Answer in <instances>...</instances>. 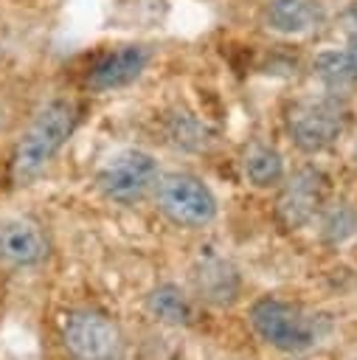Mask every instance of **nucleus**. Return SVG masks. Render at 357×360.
I'll list each match as a JSON object with an SVG mask.
<instances>
[{
	"label": "nucleus",
	"instance_id": "obj_1",
	"mask_svg": "<svg viewBox=\"0 0 357 360\" xmlns=\"http://www.w3.org/2000/svg\"><path fill=\"white\" fill-rule=\"evenodd\" d=\"M247 323L267 349L287 357L309 354L335 335V321L326 312L278 295H259L250 301Z\"/></svg>",
	"mask_w": 357,
	"mask_h": 360
},
{
	"label": "nucleus",
	"instance_id": "obj_2",
	"mask_svg": "<svg viewBox=\"0 0 357 360\" xmlns=\"http://www.w3.org/2000/svg\"><path fill=\"white\" fill-rule=\"evenodd\" d=\"M79 121H82V110L73 98L59 96L42 104L14 143V152L8 160L11 183L14 186L34 183L56 160L65 143L73 138Z\"/></svg>",
	"mask_w": 357,
	"mask_h": 360
},
{
	"label": "nucleus",
	"instance_id": "obj_3",
	"mask_svg": "<svg viewBox=\"0 0 357 360\" xmlns=\"http://www.w3.org/2000/svg\"><path fill=\"white\" fill-rule=\"evenodd\" d=\"M152 202L157 214L180 231H202L219 214V200L214 188L194 172H166L160 174Z\"/></svg>",
	"mask_w": 357,
	"mask_h": 360
},
{
	"label": "nucleus",
	"instance_id": "obj_4",
	"mask_svg": "<svg viewBox=\"0 0 357 360\" xmlns=\"http://www.w3.org/2000/svg\"><path fill=\"white\" fill-rule=\"evenodd\" d=\"M59 343L67 360H124L126 338L121 323L96 307L70 309L59 326Z\"/></svg>",
	"mask_w": 357,
	"mask_h": 360
},
{
	"label": "nucleus",
	"instance_id": "obj_5",
	"mask_svg": "<svg viewBox=\"0 0 357 360\" xmlns=\"http://www.w3.org/2000/svg\"><path fill=\"white\" fill-rule=\"evenodd\" d=\"M346 124H349L346 98L329 93L292 101L284 115L287 135L295 143V149L304 155H320L329 146H335L346 132Z\"/></svg>",
	"mask_w": 357,
	"mask_h": 360
},
{
	"label": "nucleus",
	"instance_id": "obj_6",
	"mask_svg": "<svg viewBox=\"0 0 357 360\" xmlns=\"http://www.w3.org/2000/svg\"><path fill=\"white\" fill-rule=\"evenodd\" d=\"M160 163L152 152L126 146L110 155L98 172H96V188L104 200L118 205H135L146 197H152L157 180H160Z\"/></svg>",
	"mask_w": 357,
	"mask_h": 360
},
{
	"label": "nucleus",
	"instance_id": "obj_7",
	"mask_svg": "<svg viewBox=\"0 0 357 360\" xmlns=\"http://www.w3.org/2000/svg\"><path fill=\"white\" fill-rule=\"evenodd\" d=\"M326 202H329V177L320 166L306 163L281 180L273 217L281 231L292 233V231L309 228Z\"/></svg>",
	"mask_w": 357,
	"mask_h": 360
},
{
	"label": "nucleus",
	"instance_id": "obj_8",
	"mask_svg": "<svg viewBox=\"0 0 357 360\" xmlns=\"http://www.w3.org/2000/svg\"><path fill=\"white\" fill-rule=\"evenodd\" d=\"M51 259V236L31 217H0V267L37 270Z\"/></svg>",
	"mask_w": 357,
	"mask_h": 360
},
{
	"label": "nucleus",
	"instance_id": "obj_9",
	"mask_svg": "<svg viewBox=\"0 0 357 360\" xmlns=\"http://www.w3.org/2000/svg\"><path fill=\"white\" fill-rule=\"evenodd\" d=\"M152 62V48L141 42H126L104 51L98 59L90 62L84 73V84L93 93H115L129 87L143 76V70Z\"/></svg>",
	"mask_w": 357,
	"mask_h": 360
},
{
	"label": "nucleus",
	"instance_id": "obj_10",
	"mask_svg": "<svg viewBox=\"0 0 357 360\" xmlns=\"http://www.w3.org/2000/svg\"><path fill=\"white\" fill-rule=\"evenodd\" d=\"M191 284L197 298L214 307H231L242 290L236 264L216 250H205L197 256V262L191 264Z\"/></svg>",
	"mask_w": 357,
	"mask_h": 360
},
{
	"label": "nucleus",
	"instance_id": "obj_11",
	"mask_svg": "<svg viewBox=\"0 0 357 360\" xmlns=\"http://www.w3.org/2000/svg\"><path fill=\"white\" fill-rule=\"evenodd\" d=\"M143 309L152 321L163 323V326H191L194 323V301L191 295L174 284V281H163L157 287H152L143 295Z\"/></svg>",
	"mask_w": 357,
	"mask_h": 360
},
{
	"label": "nucleus",
	"instance_id": "obj_12",
	"mask_svg": "<svg viewBox=\"0 0 357 360\" xmlns=\"http://www.w3.org/2000/svg\"><path fill=\"white\" fill-rule=\"evenodd\" d=\"M242 177L247 180V186L253 188H278L281 180L287 177V163H284V155L273 146V143H264V141H253L245 146L242 152Z\"/></svg>",
	"mask_w": 357,
	"mask_h": 360
},
{
	"label": "nucleus",
	"instance_id": "obj_13",
	"mask_svg": "<svg viewBox=\"0 0 357 360\" xmlns=\"http://www.w3.org/2000/svg\"><path fill=\"white\" fill-rule=\"evenodd\" d=\"M264 20L267 28H273L275 34L292 37L315 28L320 20V8L315 0H267Z\"/></svg>",
	"mask_w": 357,
	"mask_h": 360
},
{
	"label": "nucleus",
	"instance_id": "obj_14",
	"mask_svg": "<svg viewBox=\"0 0 357 360\" xmlns=\"http://www.w3.org/2000/svg\"><path fill=\"white\" fill-rule=\"evenodd\" d=\"M315 222H318V239L326 248H343L357 236V208L349 200L326 202Z\"/></svg>",
	"mask_w": 357,
	"mask_h": 360
},
{
	"label": "nucleus",
	"instance_id": "obj_15",
	"mask_svg": "<svg viewBox=\"0 0 357 360\" xmlns=\"http://www.w3.org/2000/svg\"><path fill=\"white\" fill-rule=\"evenodd\" d=\"M315 76L323 87V93L346 98L351 93V87L357 84V73L351 65L349 51H323L315 56Z\"/></svg>",
	"mask_w": 357,
	"mask_h": 360
},
{
	"label": "nucleus",
	"instance_id": "obj_16",
	"mask_svg": "<svg viewBox=\"0 0 357 360\" xmlns=\"http://www.w3.org/2000/svg\"><path fill=\"white\" fill-rule=\"evenodd\" d=\"M346 51H349L351 65H354V73H357V22H354V28H351V34H349V45H346Z\"/></svg>",
	"mask_w": 357,
	"mask_h": 360
},
{
	"label": "nucleus",
	"instance_id": "obj_17",
	"mask_svg": "<svg viewBox=\"0 0 357 360\" xmlns=\"http://www.w3.org/2000/svg\"><path fill=\"white\" fill-rule=\"evenodd\" d=\"M351 158H354V163H357V141H354V149H351Z\"/></svg>",
	"mask_w": 357,
	"mask_h": 360
},
{
	"label": "nucleus",
	"instance_id": "obj_18",
	"mask_svg": "<svg viewBox=\"0 0 357 360\" xmlns=\"http://www.w3.org/2000/svg\"><path fill=\"white\" fill-rule=\"evenodd\" d=\"M354 360H357V357H354Z\"/></svg>",
	"mask_w": 357,
	"mask_h": 360
}]
</instances>
